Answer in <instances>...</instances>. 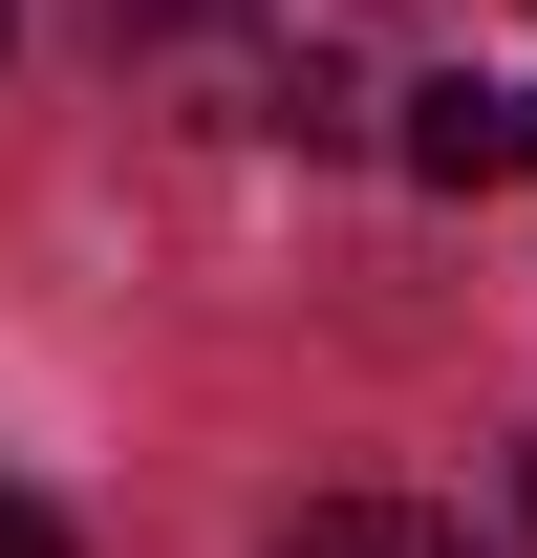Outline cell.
Returning <instances> with one entry per match:
<instances>
[{
    "instance_id": "1",
    "label": "cell",
    "mask_w": 537,
    "mask_h": 558,
    "mask_svg": "<svg viewBox=\"0 0 537 558\" xmlns=\"http://www.w3.org/2000/svg\"><path fill=\"white\" fill-rule=\"evenodd\" d=\"M408 172H430V194L537 172V86H408Z\"/></svg>"
},
{
    "instance_id": "2",
    "label": "cell",
    "mask_w": 537,
    "mask_h": 558,
    "mask_svg": "<svg viewBox=\"0 0 537 558\" xmlns=\"http://www.w3.org/2000/svg\"><path fill=\"white\" fill-rule=\"evenodd\" d=\"M279 558H494L473 515H408V494H344V515H301Z\"/></svg>"
},
{
    "instance_id": "3",
    "label": "cell",
    "mask_w": 537,
    "mask_h": 558,
    "mask_svg": "<svg viewBox=\"0 0 537 558\" xmlns=\"http://www.w3.org/2000/svg\"><path fill=\"white\" fill-rule=\"evenodd\" d=\"M0 558H86V537H65V515H44L22 473H0Z\"/></svg>"
}]
</instances>
